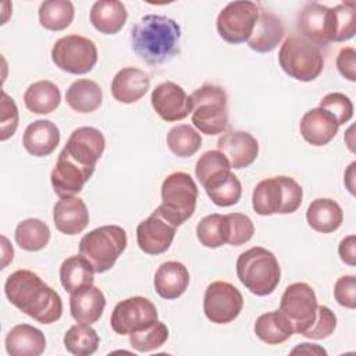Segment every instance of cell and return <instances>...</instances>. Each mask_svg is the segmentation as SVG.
I'll use <instances>...</instances> for the list:
<instances>
[{"instance_id":"6da1fadb","label":"cell","mask_w":356,"mask_h":356,"mask_svg":"<svg viewBox=\"0 0 356 356\" xmlns=\"http://www.w3.org/2000/svg\"><path fill=\"white\" fill-rule=\"evenodd\" d=\"M11 305L40 324L56 323L63 314L60 295L31 270L11 273L4 284Z\"/></svg>"},{"instance_id":"7a4b0ae2","label":"cell","mask_w":356,"mask_h":356,"mask_svg":"<svg viewBox=\"0 0 356 356\" xmlns=\"http://www.w3.org/2000/svg\"><path fill=\"white\" fill-rule=\"evenodd\" d=\"M181 28L165 15L147 14L131 31V46L136 56L149 65H160L179 53Z\"/></svg>"},{"instance_id":"3957f363","label":"cell","mask_w":356,"mask_h":356,"mask_svg":"<svg viewBox=\"0 0 356 356\" xmlns=\"http://www.w3.org/2000/svg\"><path fill=\"white\" fill-rule=\"evenodd\" d=\"M236 275L241 284L256 296L275 291L281 280V267L273 252L261 246L242 252L236 260Z\"/></svg>"},{"instance_id":"277c9868","label":"cell","mask_w":356,"mask_h":356,"mask_svg":"<svg viewBox=\"0 0 356 356\" xmlns=\"http://www.w3.org/2000/svg\"><path fill=\"white\" fill-rule=\"evenodd\" d=\"M303 199L302 186L286 175L261 179L253 189L252 207L259 216L295 213Z\"/></svg>"},{"instance_id":"5b68a950","label":"cell","mask_w":356,"mask_h":356,"mask_svg":"<svg viewBox=\"0 0 356 356\" xmlns=\"http://www.w3.org/2000/svg\"><path fill=\"white\" fill-rule=\"evenodd\" d=\"M197 195V185L188 172H171L161 184V204L156 210L168 222L179 227L193 216Z\"/></svg>"},{"instance_id":"8992f818","label":"cell","mask_w":356,"mask_h":356,"mask_svg":"<svg viewBox=\"0 0 356 356\" xmlns=\"http://www.w3.org/2000/svg\"><path fill=\"white\" fill-rule=\"evenodd\" d=\"M128 243L127 231L120 225H102L85 234L79 241V254L96 273L108 271Z\"/></svg>"},{"instance_id":"52a82bcc","label":"cell","mask_w":356,"mask_h":356,"mask_svg":"<svg viewBox=\"0 0 356 356\" xmlns=\"http://www.w3.org/2000/svg\"><path fill=\"white\" fill-rule=\"evenodd\" d=\"M282 71L300 82H312L323 72L324 57L320 47L300 35L288 36L278 51Z\"/></svg>"},{"instance_id":"ba28073f","label":"cell","mask_w":356,"mask_h":356,"mask_svg":"<svg viewBox=\"0 0 356 356\" xmlns=\"http://www.w3.org/2000/svg\"><path fill=\"white\" fill-rule=\"evenodd\" d=\"M192 122L204 135H218L228 128V97L218 85L204 83L189 96Z\"/></svg>"},{"instance_id":"9c48e42d","label":"cell","mask_w":356,"mask_h":356,"mask_svg":"<svg viewBox=\"0 0 356 356\" xmlns=\"http://www.w3.org/2000/svg\"><path fill=\"white\" fill-rule=\"evenodd\" d=\"M51 61L64 72L74 75L88 74L97 63V47L89 38L67 35L53 44Z\"/></svg>"},{"instance_id":"30bf717a","label":"cell","mask_w":356,"mask_h":356,"mask_svg":"<svg viewBox=\"0 0 356 356\" xmlns=\"http://www.w3.org/2000/svg\"><path fill=\"white\" fill-rule=\"evenodd\" d=\"M259 13V6L249 0L228 3L220 11L216 22L220 38L231 44L248 42L253 32Z\"/></svg>"},{"instance_id":"8fae6325","label":"cell","mask_w":356,"mask_h":356,"mask_svg":"<svg viewBox=\"0 0 356 356\" xmlns=\"http://www.w3.org/2000/svg\"><path fill=\"white\" fill-rule=\"evenodd\" d=\"M317 306L313 288L306 282H293L285 288L281 296L280 312L291 321L293 332L302 335L314 323Z\"/></svg>"},{"instance_id":"7c38bea8","label":"cell","mask_w":356,"mask_h":356,"mask_svg":"<svg viewBox=\"0 0 356 356\" xmlns=\"http://www.w3.org/2000/svg\"><path fill=\"white\" fill-rule=\"evenodd\" d=\"M159 320V313L152 300L132 296L118 302L111 313L110 325L118 335H129L145 330Z\"/></svg>"},{"instance_id":"4fadbf2b","label":"cell","mask_w":356,"mask_h":356,"mask_svg":"<svg viewBox=\"0 0 356 356\" xmlns=\"http://www.w3.org/2000/svg\"><path fill=\"white\" fill-rule=\"evenodd\" d=\"M243 309V296L241 291L227 281H214L203 298V312L207 320L214 324L232 323Z\"/></svg>"},{"instance_id":"5bb4252c","label":"cell","mask_w":356,"mask_h":356,"mask_svg":"<svg viewBox=\"0 0 356 356\" xmlns=\"http://www.w3.org/2000/svg\"><path fill=\"white\" fill-rule=\"evenodd\" d=\"M150 103L157 115L167 122L181 121L192 113L191 97L182 86L172 81L159 83L152 90Z\"/></svg>"},{"instance_id":"9a60e30c","label":"cell","mask_w":356,"mask_h":356,"mask_svg":"<svg viewBox=\"0 0 356 356\" xmlns=\"http://www.w3.org/2000/svg\"><path fill=\"white\" fill-rule=\"evenodd\" d=\"M106 147V139L95 127H79L70 135L63 152L78 164L95 168Z\"/></svg>"},{"instance_id":"2e32d148","label":"cell","mask_w":356,"mask_h":356,"mask_svg":"<svg viewBox=\"0 0 356 356\" xmlns=\"http://www.w3.org/2000/svg\"><path fill=\"white\" fill-rule=\"evenodd\" d=\"M177 227L168 222L157 210L139 222L136 242L139 249L150 256L167 252L174 241Z\"/></svg>"},{"instance_id":"e0dca14e","label":"cell","mask_w":356,"mask_h":356,"mask_svg":"<svg viewBox=\"0 0 356 356\" xmlns=\"http://www.w3.org/2000/svg\"><path fill=\"white\" fill-rule=\"evenodd\" d=\"M93 172L95 168H88L78 164L61 150L56 165L51 170L50 182L54 193L58 197L75 196L83 189V185L89 181Z\"/></svg>"},{"instance_id":"ac0fdd59","label":"cell","mask_w":356,"mask_h":356,"mask_svg":"<svg viewBox=\"0 0 356 356\" xmlns=\"http://www.w3.org/2000/svg\"><path fill=\"white\" fill-rule=\"evenodd\" d=\"M217 147L234 170L249 167L259 154L257 139L246 131H229L224 134L218 138Z\"/></svg>"},{"instance_id":"d6986e66","label":"cell","mask_w":356,"mask_h":356,"mask_svg":"<svg viewBox=\"0 0 356 356\" xmlns=\"http://www.w3.org/2000/svg\"><path fill=\"white\" fill-rule=\"evenodd\" d=\"M56 228L64 235H76L89 224V211L85 202L78 196L60 197L53 207Z\"/></svg>"},{"instance_id":"ffe728a7","label":"cell","mask_w":356,"mask_h":356,"mask_svg":"<svg viewBox=\"0 0 356 356\" xmlns=\"http://www.w3.org/2000/svg\"><path fill=\"white\" fill-rule=\"evenodd\" d=\"M338 128L339 125L334 115L321 107L306 111L299 124L302 138L313 146L330 143L337 136Z\"/></svg>"},{"instance_id":"44dd1931","label":"cell","mask_w":356,"mask_h":356,"mask_svg":"<svg viewBox=\"0 0 356 356\" xmlns=\"http://www.w3.org/2000/svg\"><path fill=\"white\" fill-rule=\"evenodd\" d=\"M149 89V74L135 67H125L120 70L111 81L113 97L124 104H131L140 100Z\"/></svg>"},{"instance_id":"7402d4cb","label":"cell","mask_w":356,"mask_h":356,"mask_svg":"<svg viewBox=\"0 0 356 356\" xmlns=\"http://www.w3.org/2000/svg\"><path fill=\"white\" fill-rule=\"evenodd\" d=\"M300 36L317 46L330 43V8L320 3H309L298 15Z\"/></svg>"},{"instance_id":"603a6c76","label":"cell","mask_w":356,"mask_h":356,"mask_svg":"<svg viewBox=\"0 0 356 356\" xmlns=\"http://www.w3.org/2000/svg\"><path fill=\"white\" fill-rule=\"evenodd\" d=\"M60 143V129L49 120H36L31 122L22 135L25 150L35 157L51 154Z\"/></svg>"},{"instance_id":"cb8c5ba5","label":"cell","mask_w":356,"mask_h":356,"mask_svg":"<svg viewBox=\"0 0 356 356\" xmlns=\"http://www.w3.org/2000/svg\"><path fill=\"white\" fill-rule=\"evenodd\" d=\"M106 307V296L95 285L85 286L71 293L70 310L72 318L79 324H93L96 323Z\"/></svg>"},{"instance_id":"d4e9b609","label":"cell","mask_w":356,"mask_h":356,"mask_svg":"<svg viewBox=\"0 0 356 356\" xmlns=\"http://www.w3.org/2000/svg\"><path fill=\"white\" fill-rule=\"evenodd\" d=\"M153 285L159 296L163 299H177L188 289L189 271L179 261H165L156 270Z\"/></svg>"},{"instance_id":"484cf974","label":"cell","mask_w":356,"mask_h":356,"mask_svg":"<svg viewBox=\"0 0 356 356\" xmlns=\"http://www.w3.org/2000/svg\"><path fill=\"white\" fill-rule=\"evenodd\" d=\"M4 345L11 356H39L46 349V338L39 328L29 324H18L8 331Z\"/></svg>"},{"instance_id":"4316f807","label":"cell","mask_w":356,"mask_h":356,"mask_svg":"<svg viewBox=\"0 0 356 356\" xmlns=\"http://www.w3.org/2000/svg\"><path fill=\"white\" fill-rule=\"evenodd\" d=\"M284 33V25L275 14L260 11L253 32L248 39V46L257 53H270L280 44Z\"/></svg>"},{"instance_id":"83f0119b","label":"cell","mask_w":356,"mask_h":356,"mask_svg":"<svg viewBox=\"0 0 356 356\" xmlns=\"http://www.w3.org/2000/svg\"><path fill=\"white\" fill-rule=\"evenodd\" d=\"M202 186L210 200L220 207L234 206L242 196V184L231 168L213 174Z\"/></svg>"},{"instance_id":"f1b7e54d","label":"cell","mask_w":356,"mask_h":356,"mask_svg":"<svg viewBox=\"0 0 356 356\" xmlns=\"http://www.w3.org/2000/svg\"><path fill=\"white\" fill-rule=\"evenodd\" d=\"M128 18L127 8L118 0H99L95 1L89 19L96 31L104 35H114L122 29Z\"/></svg>"},{"instance_id":"f546056e","label":"cell","mask_w":356,"mask_h":356,"mask_svg":"<svg viewBox=\"0 0 356 356\" xmlns=\"http://www.w3.org/2000/svg\"><path fill=\"white\" fill-rule=\"evenodd\" d=\"M306 220L312 229L321 234H330L341 227L343 211L334 199L318 197L309 204Z\"/></svg>"},{"instance_id":"4dcf8cb0","label":"cell","mask_w":356,"mask_h":356,"mask_svg":"<svg viewBox=\"0 0 356 356\" xmlns=\"http://www.w3.org/2000/svg\"><path fill=\"white\" fill-rule=\"evenodd\" d=\"M253 330L256 337L267 345H280L295 334L291 321L280 310L259 316Z\"/></svg>"},{"instance_id":"1f68e13d","label":"cell","mask_w":356,"mask_h":356,"mask_svg":"<svg viewBox=\"0 0 356 356\" xmlns=\"http://www.w3.org/2000/svg\"><path fill=\"white\" fill-rule=\"evenodd\" d=\"M102 88L92 79H76L65 92L67 104L76 113L96 111L102 104Z\"/></svg>"},{"instance_id":"d6a6232c","label":"cell","mask_w":356,"mask_h":356,"mask_svg":"<svg viewBox=\"0 0 356 356\" xmlns=\"http://www.w3.org/2000/svg\"><path fill=\"white\" fill-rule=\"evenodd\" d=\"M95 268L83 256L67 257L60 266V282L68 293L93 285Z\"/></svg>"},{"instance_id":"836d02e7","label":"cell","mask_w":356,"mask_h":356,"mask_svg":"<svg viewBox=\"0 0 356 356\" xmlns=\"http://www.w3.org/2000/svg\"><path fill=\"white\" fill-rule=\"evenodd\" d=\"M60 102V89L50 81L33 82L24 93L25 107L35 114H50L58 107Z\"/></svg>"},{"instance_id":"e575fe53","label":"cell","mask_w":356,"mask_h":356,"mask_svg":"<svg viewBox=\"0 0 356 356\" xmlns=\"http://www.w3.org/2000/svg\"><path fill=\"white\" fill-rule=\"evenodd\" d=\"M14 238L17 245L26 252H39L50 241L49 225L39 218H26L18 222Z\"/></svg>"},{"instance_id":"d590c367","label":"cell","mask_w":356,"mask_h":356,"mask_svg":"<svg viewBox=\"0 0 356 356\" xmlns=\"http://www.w3.org/2000/svg\"><path fill=\"white\" fill-rule=\"evenodd\" d=\"M39 24L53 32L64 31L74 19L75 10L70 0H46L39 6Z\"/></svg>"},{"instance_id":"8d00e7d4","label":"cell","mask_w":356,"mask_h":356,"mask_svg":"<svg viewBox=\"0 0 356 356\" xmlns=\"http://www.w3.org/2000/svg\"><path fill=\"white\" fill-rule=\"evenodd\" d=\"M356 32V3L345 1L330 8V42H345Z\"/></svg>"},{"instance_id":"74e56055","label":"cell","mask_w":356,"mask_h":356,"mask_svg":"<svg viewBox=\"0 0 356 356\" xmlns=\"http://www.w3.org/2000/svg\"><path fill=\"white\" fill-rule=\"evenodd\" d=\"M196 236L200 245L209 249H217L227 243L228 220L227 216L213 213L203 217L196 225Z\"/></svg>"},{"instance_id":"f35d334b","label":"cell","mask_w":356,"mask_h":356,"mask_svg":"<svg viewBox=\"0 0 356 356\" xmlns=\"http://www.w3.org/2000/svg\"><path fill=\"white\" fill-rule=\"evenodd\" d=\"M65 349L75 356H89L93 355L97 348L100 338L95 328L89 324H75L67 330L64 334Z\"/></svg>"},{"instance_id":"ab89813d","label":"cell","mask_w":356,"mask_h":356,"mask_svg":"<svg viewBox=\"0 0 356 356\" xmlns=\"http://www.w3.org/2000/svg\"><path fill=\"white\" fill-rule=\"evenodd\" d=\"M167 146L178 157H191L202 146L200 134L188 124L172 127L167 134Z\"/></svg>"},{"instance_id":"60d3db41","label":"cell","mask_w":356,"mask_h":356,"mask_svg":"<svg viewBox=\"0 0 356 356\" xmlns=\"http://www.w3.org/2000/svg\"><path fill=\"white\" fill-rule=\"evenodd\" d=\"M168 339V328L163 321H156L150 327L129 334V343L138 352H152L161 348Z\"/></svg>"},{"instance_id":"b9f144b4","label":"cell","mask_w":356,"mask_h":356,"mask_svg":"<svg viewBox=\"0 0 356 356\" xmlns=\"http://www.w3.org/2000/svg\"><path fill=\"white\" fill-rule=\"evenodd\" d=\"M225 216L228 220L227 243L231 246H241L249 242L254 234L253 221L242 213H229Z\"/></svg>"},{"instance_id":"7bdbcfd3","label":"cell","mask_w":356,"mask_h":356,"mask_svg":"<svg viewBox=\"0 0 356 356\" xmlns=\"http://www.w3.org/2000/svg\"><path fill=\"white\" fill-rule=\"evenodd\" d=\"M229 168V161L220 150H207L197 159L195 165V175L203 185L213 174Z\"/></svg>"},{"instance_id":"ee69618b","label":"cell","mask_w":356,"mask_h":356,"mask_svg":"<svg viewBox=\"0 0 356 356\" xmlns=\"http://www.w3.org/2000/svg\"><path fill=\"white\" fill-rule=\"evenodd\" d=\"M318 107L331 113L339 127L350 121L353 117V103L346 95L341 92H331L325 95L320 100Z\"/></svg>"},{"instance_id":"f6af8a7d","label":"cell","mask_w":356,"mask_h":356,"mask_svg":"<svg viewBox=\"0 0 356 356\" xmlns=\"http://www.w3.org/2000/svg\"><path fill=\"white\" fill-rule=\"evenodd\" d=\"M337 328V316L335 313L324 305L317 306V314L314 323L302 334L310 339H324L330 337Z\"/></svg>"},{"instance_id":"bcb514c9","label":"cell","mask_w":356,"mask_h":356,"mask_svg":"<svg viewBox=\"0 0 356 356\" xmlns=\"http://www.w3.org/2000/svg\"><path fill=\"white\" fill-rule=\"evenodd\" d=\"M19 114L15 102L3 90L0 100V140H7L18 128Z\"/></svg>"},{"instance_id":"7dc6e473","label":"cell","mask_w":356,"mask_h":356,"mask_svg":"<svg viewBox=\"0 0 356 356\" xmlns=\"http://www.w3.org/2000/svg\"><path fill=\"white\" fill-rule=\"evenodd\" d=\"M334 296L341 306L346 309H355L356 307V277L353 274L339 277L334 285Z\"/></svg>"},{"instance_id":"c3c4849f","label":"cell","mask_w":356,"mask_h":356,"mask_svg":"<svg viewBox=\"0 0 356 356\" xmlns=\"http://www.w3.org/2000/svg\"><path fill=\"white\" fill-rule=\"evenodd\" d=\"M335 65L345 79L356 81V50L353 47H342L337 56Z\"/></svg>"},{"instance_id":"681fc988","label":"cell","mask_w":356,"mask_h":356,"mask_svg":"<svg viewBox=\"0 0 356 356\" xmlns=\"http://www.w3.org/2000/svg\"><path fill=\"white\" fill-rule=\"evenodd\" d=\"M338 254L345 264H348L350 267H353L356 264V236L353 234L345 236L339 242Z\"/></svg>"},{"instance_id":"f907efd6","label":"cell","mask_w":356,"mask_h":356,"mask_svg":"<svg viewBox=\"0 0 356 356\" xmlns=\"http://www.w3.org/2000/svg\"><path fill=\"white\" fill-rule=\"evenodd\" d=\"M291 353H307V355H327V352L321 348V346H318V345H316V343H307V342H305V343H300V345H298L296 348H293L292 350H291Z\"/></svg>"},{"instance_id":"816d5d0a","label":"cell","mask_w":356,"mask_h":356,"mask_svg":"<svg viewBox=\"0 0 356 356\" xmlns=\"http://www.w3.org/2000/svg\"><path fill=\"white\" fill-rule=\"evenodd\" d=\"M355 167H356V161H352L348 167V170L345 171V185L348 188V191L355 195Z\"/></svg>"},{"instance_id":"f5cc1de1","label":"cell","mask_w":356,"mask_h":356,"mask_svg":"<svg viewBox=\"0 0 356 356\" xmlns=\"http://www.w3.org/2000/svg\"><path fill=\"white\" fill-rule=\"evenodd\" d=\"M1 239H3V264H1L3 267L1 268H4L7 266V263L13 260L14 249H13V246L8 245V241L6 236H1Z\"/></svg>"}]
</instances>
